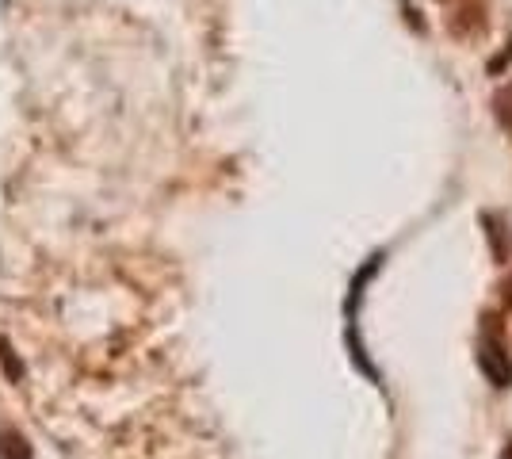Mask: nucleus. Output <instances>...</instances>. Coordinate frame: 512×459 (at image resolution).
<instances>
[{
    "mask_svg": "<svg viewBox=\"0 0 512 459\" xmlns=\"http://www.w3.org/2000/svg\"><path fill=\"white\" fill-rule=\"evenodd\" d=\"M497 119H501L505 127H512V85L497 96Z\"/></svg>",
    "mask_w": 512,
    "mask_h": 459,
    "instance_id": "nucleus-2",
    "label": "nucleus"
},
{
    "mask_svg": "<svg viewBox=\"0 0 512 459\" xmlns=\"http://www.w3.org/2000/svg\"><path fill=\"white\" fill-rule=\"evenodd\" d=\"M20 444H23V440L16 437V433H4V444H0V456H4V459H20V452H23Z\"/></svg>",
    "mask_w": 512,
    "mask_h": 459,
    "instance_id": "nucleus-3",
    "label": "nucleus"
},
{
    "mask_svg": "<svg viewBox=\"0 0 512 459\" xmlns=\"http://www.w3.org/2000/svg\"><path fill=\"white\" fill-rule=\"evenodd\" d=\"M482 368H486V375L493 379V387H505L509 383V375H512V368H509V356H505V349H497L493 341H486L482 345Z\"/></svg>",
    "mask_w": 512,
    "mask_h": 459,
    "instance_id": "nucleus-1",
    "label": "nucleus"
}]
</instances>
